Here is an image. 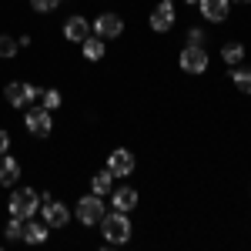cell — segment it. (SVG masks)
<instances>
[{
  "label": "cell",
  "mask_w": 251,
  "mask_h": 251,
  "mask_svg": "<svg viewBox=\"0 0 251 251\" xmlns=\"http://www.w3.org/2000/svg\"><path fill=\"white\" fill-rule=\"evenodd\" d=\"M100 228H104V238H107L111 245H124V241H131V221L124 218V211L104 214V218H100Z\"/></svg>",
  "instance_id": "1"
},
{
  "label": "cell",
  "mask_w": 251,
  "mask_h": 251,
  "mask_svg": "<svg viewBox=\"0 0 251 251\" xmlns=\"http://www.w3.org/2000/svg\"><path fill=\"white\" fill-rule=\"evenodd\" d=\"M40 208V194L37 191H17L10 198V218H20V221H27V218H34V211Z\"/></svg>",
  "instance_id": "2"
},
{
  "label": "cell",
  "mask_w": 251,
  "mask_h": 251,
  "mask_svg": "<svg viewBox=\"0 0 251 251\" xmlns=\"http://www.w3.org/2000/svg\"><path fill=\"white\" fill-rule=\"evenodd\" d=\"M104 201H100V194H91V198H80L77 201V218L80 225H100V218H104Z\"/></svg>",
  "instance_id": "3"
},
{
  "label": "cell",
  "mask_w": 251,
  "mask_h": 251,
  "mask_svg": "<svg viewBox=\"0 0 251 251\" xmlns=\"http://www.w3.org/2000/svg\"><path fill=\"white\" fill-rule=\"evenodd\" d=\"M40 208H44V221H47V228H64V225L71 221V211H67L60 201H54L50 194H44Z\"/></svg>",
  "instance_id": "4"
},
{
  "label": "cell",
  "mask_w": 251,
  "mask_h": 251,
  "mask_svg": "<svg viewBox=\"0 0 251 251\" xmlns=\"http://www.w3.org/2000/svg\"><path fill=\"white\" fill-rule=\"evenodd\" d=\"M204 67H208V54H204V47L188 44V47L181 50V71H184V74H204Z\"/></svg>",
  "instance_id": "5"
},
{
  "label": "cell",
  "mask_w": 251,
  "mask_h": 251,
  "mask_svg": "<svg viewBox=\"0 0 251 251\" xmlns=\"http://www.w3.org/2000/svg\"><path fill=\"white\" fill-rule=\"evenodd\" d=\"M27 131L37 137H47L50 134V127H54V117H50V111L47 107H34V111H27Z\"/></svg>",
  "instance_id": "6"
},
{
  "label": "cell",
  "mask_w": 251,
  "mask_h": 251,
  "mask_svg": "<svg viewBox=\"0 0 251 251\" xmlns=\"http://www.w3.org/2000/svg\"><path fill=\"white\" fill-rule=\"evenodd\" d=\"M121 30H124V20L117 17V14H100L94 20V34L100 40H111V37H121Z\"/></svg>",
  "instance_id": "7"
},
{
  "label": "cell",
  "mask_w": 251,
  "mask_h": 251,
  "mask_svg": "<svg viewBox=\"0 0 251 251\" xmlns=\"http://www.w3.org/2000/svg\"><path fill=\"white\" fill-rule=\"evenodd\" d=\"M107 171L114 174V177H127V174H134V154L124 151V148H117L114 154L107 157Z\"/></svg>",
  "instance_id": "8"
},
{
  "label": "cell",
  "mask_w": 251,
  "mask_h": 251,
  "mask_svg": "<svg viewBox=\"0 0 251 251\" xmlns=\"http://www.w3.org/2000/svg\"><path fill=\"white\" fill-rule=\"evenodd\" d=\"M151 27H154L157 34H164V30H171L174 27V3L171 0H161L154 7V14H151Z\"/></svg>",
  "instance_id": "9"
},
{
  "label": "cell",
  "mask_w": 251,
  "mask_h": 251,
  "mask_svg": "<svg viewBox=\"0 0 251 251\" xmlns=\"http://www.w3.org/2000/svg\"><path fill=\"white\" fill-rule=\"evenodd\" d=\"M87 30H91V24L84 17H67V24H64V37L74 40V44H84L87 40Z\"/></svg>",
  "instance_id": "10"
},
{
  "label": "cell",
  "mask_w": 251,
  "mask_h": 251,
  "mask_svg": "<svg viewBox=\"0 0 251 251\" xmlns=\"http://www.w3.org/2000/svg\"><path fill=\"white\" fill-rule=\"evenodd\" d=\"M228 3H231V0H201L198 7H201L204 20H214V24H221V20L228 17Z\"/></svg>",
  "instance_id": "11"
},
{
  "label": "cell",
  "mask_w": 251,
  "mask_h": 251,
  "mask_svg": "<svg viewBox=\"0 0 251 251\" xmlns=\"http://www.w3.org/2000/svg\"><path fill=\"white\" fill-rule=\"evenodd\" d=\"M134 204H137V191H134V188H117V191H114V208H117V211L127 214Z\"/></svg>",
  "instance_id": "12"
},
{
  "label": "cell",
  "mask_w": 251,
  "mask_h": 251,
  "mask_svg": "<svg viewBox=\"0 0 251 251\" xmlns=\"http://www.w3.org/2000/svg\"><path fill=\"white\" fill-rule=\"evenodd\" d=\"M47 238V221L40 225V221H30L27 218V225H24V241H30V245H40Z\"/></svg>",
  "instance_id": "13"
},
{
  "label": "cell",
  "mask_w": 251,
  "mask_h": 251,
  "mask_svg": "<svg viewBox=\"0 0 251 251\" xmlns=\"http://www.w3.org/2000/svg\"><path fill=\"white\" fill-rule=\"evenodd\" d=\"M3 97H7V104H14V107H24V104H27V84H20V80L7 84Z\"/></svg>",
  "instance_id": "14"
},
{
  "label": "cell",
  "mask_w": 251,
  "mask_h": 251,
  "mask_svg": "<svg viewBox=\"0 0 251 251\" xmlns=\"http://www.w3.org/2000/svg\"><path fill=\"white\" fill-rule=\"evenodd\" d=\"M17 177H20V164L14 157H3L0 161V184H14Z\"/></svg>",
  "instance_id": "15"
},
{
  "label": "cell",
  "mask_w": 251,
  "mask_h": 251,
  "mask_svg": "<svg viewBox=\"0 0 251 251\" xmlns=\"http://www.w3.org/2000/svg\"><path fill=\"white\" fill-rule=\"evenodd\" d=\"M111 184H114V174H111V171H97L94 177H91V191H94V194H107V191H111Z\"/></svg>",
  "instance_id": "16"
},
{
  "label": "cell",
  "mask_w": 251,
  "mask_h": 251,
  "mask_svg": "<svg viewBox=\"0 0 251 251\" xmlns=\"http://www.w3.org/2000/svg\"><path fill=\"white\" fill-rule=\"evenodd\" d=\"M84 57L87 60H100L104 57V40L100 37H87L84 40Z\"/></svg>",
  "instance_id": "17"
},
{
  "label": "cell",
  "mask_w": 251,
  "mask_h": 251,
  "mask_svg": "<svg viewBox=\"0 0 251 251\" xmlns=\"http://www.w3.org/2000/svg\"><path fill=\"white\" fill-rule=\"evenodd\" d=\"M231 80L238 84V91L251 94V67H234V71H231Z\"/></svg>",
  "instance_id": "18"
},
{
  "label": "cell",
  "mask_w": 251,
  "mask_h": 251,
  "mask_svg": "<svg viewBox=\"0 0 251 251\" xmlns=\"http://www.w3.org/2000/svg\"><path fill=\"white\" fill-rule=\"evenodd\" d=\"M221 57L228 60V64H241V60H245V47H241V44H225V47H221Z\"/></svg>",
  "instance_id": "19"
},
{
  "label": "cell",
  "mask_w": 251,
  "mask_h": 251,
  "mask_svg": "<svg viewBox=\"0 0 251 251\" xmlns=\"http://www.w3.org/2000/svg\"><path fill=\"white\" fill-rule=\"evenodd\" d=\"M17 47H20V40L0 34V57H14V54H17Z\"/></svg>",
  "instance_id": "20"
},
{
  "label": "cell",
  "mask_w": 251,
  "mask_h": 251,
  "mask_svg": "<svg viewBox=\"0 0 251 251\" xmlns=\"http://www.w3.org/2000/svg\"><path fill=\"white\" fill-rule=\"evenodd\" d=\"M40 100H44L47 111H57L60 107V91H54V87H50V91H40Z\"/></svg>",
  "instance_id": "21"
},
{
  "label": "cell",
  "mask_w": 251,
  "mask_h": 251,
  "mask_svg": "<svg viewBox=\"0 0 251 251\" xmlns=\"http://www.w3.org/2000/svg\"><path fill=\"white\" fill-rule=\"evenodd\" d=\"M7 238H10V241H24V221H20V218H10V225H7Z\"/></svg>",
  "instance_id": "22"
},
{
  "label": "cell",
  "mask_w": 251,
  "mask_h": 251,
  "mask_svg": "<svg viewBox=\"0 0 251 251\" xmlns=\"http://www.w3.org/2000/svg\"><path fill=\"white\" fill-rule=\"evenodd\" d=\"M60 0H30V7L37 10V14H47V10H54Z\"/></svg>",
  "instance_id": "23"
},
{
  "label": "cell",
  "mask_w": 251,
  "mask_h": 251,
  "mask_svg": "<svg viewBox=\"0 0 251 251\" xmlns=\"http://www.w3.org/2000/svg\"><path fill=\"white\" fill-rule=\"evenodd\" d=\"M188 44H194V47H204V30H201V27H194L191 34H188Z\"/></svg>",
  "instance_id": "24"
},
{
  "label": "cell",
  "mask_w": 251,
  "mask_h": 251,
  "mask_svg": "<svg viewBox=\"0 0 251 251\" xmlns=\"http://www.w3.org/2000/svg\"><path fill=\"white\" fill-rule=\"evenodd\" d=\"M7 148H10V134L0 131V154H7Z\"/></svg>",
  "instance_id": "25"
},
{
  "label": "cell",
  "mask_w": 251,
  "mask_h": 251,
  "mask_svg": "<svg viewBox=\"0 0 251 251\" xmlns=\"http://www.w3.org/2000/svg\"><path fill=\"white\" fill-rule=\"evenodd\" d=\"M34 97H40V87H34V84H27V100H34Z\"/></svg>",
  "instance_id": "26"
},
{
  "label": "cell",
  "mask_w": 251,
  "mask_h": 251,
  "mask_svg": "<svg viewBox=\"0 0 251 251\" xmlns=\"http://www.w3.org/2000/svg\"><path fill=\"white\" fill-rule=\"evenodd\" d=\"M234 3H248V0H234Z\"/></svg>",
  "instance_id": "27"
},
{
  "label": "cell",
  "mask_w": 251,
  "mask_h": 251,
  "mask_svg": "<svg viewBox=\"0 0 251 251\" xmlns=\"http://www.w3.org/2000/svg\"><path fill=\"white\" fill-rule=\"evenodd\" d=\"M188 3H201V0H188Z\"/></svg>",
  "instance_id": "28"
}]
</instances>
